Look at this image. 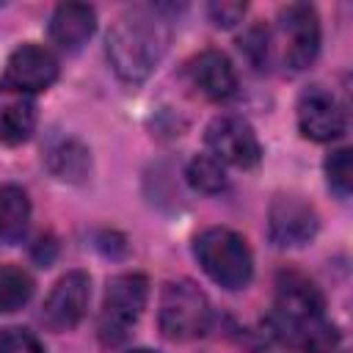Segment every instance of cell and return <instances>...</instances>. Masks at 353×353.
I'll use <instances>...</instances> for the list:
<instances>
[{
	"label": "cell",
	"instance_id": "cell-10",
	"mask_svg": "<svg viewBox=\"0 0 353 353\" xmlns=\"http://www.w3.org/2000/svg\"><path fill=\"white\" fill-rule=\"evenodd\" d=\"M320 229V218L317 210L292 193L276 196L270 210H268V232L270 240L281 248H295V245H306L314 240Z\"/></svg>",
	"mask_w": 353,
	"mask_h": 353
},
{
	"label": "cell",
	"instance_id": "cell-19",
	"mask_svg": "<svg viewBox=\"0 0 353 353\" xmlns=\"http://www.w3.org/2000/svg\"><path fill=\"white\" fill-rule=\"evenodd\" d=\"M323 171H325V182L328 188L339 196V199H347L350 196V188H353V163H350V149H336L325 157L323 163Z\"/></svg>",
	"mask_w": 353,
	"mask_h": 353
},
{
	"label": "cell",
	"instance_id": "cell-7",
	"mask_svg": "<svg viewBox=\"0 0 353 353\" xmlns=\"http://www.w3.org/2000/svg\"><path fill=\"white\" fill-rule=\"evenodd\" d=\"M58 72H61V66H58L55 52L44 44L28 41V44H19L8 55L3 77H0V88L30 97V94L47 91L58 80Z\"/></svg>",
	"mask_w": 353,
	"mask_h": 353
},
{
	"label": "cell",
	"instance_id": "cell-16",
	"mask_svg": "<svg viewBox=\"0 0 353 353\" xmlns=\"http://www.w3.org/2000/svg\"><path fill=\"white\" fill-rule=\"evenodd\" d=\"M30 223V199L17 185H0V240L17 243Z\"/></svg>",
	"mask_w": 353,
	"mask_h": 353
},
{
	"label": "cell",
	"instance_id": "cell-13",
	"mask_svg": "<svg viewBox=\"0 0 353 353\" xmlns=\"http://www.w3.org/2000/svg\"><path fill=\"white\" fill-rule=\"evenodd\" d=\"M97 30V11L88 3H61L50 17V39L63 52H77Z\"/></svg>",
	"mask_w": 353,
	"mask_h": 353
},
{
	"label": "cell",
	"instance_id": "cell-23",
	"mask_svg": "<svg viewBox=\"0 0 353 353\" xmlns=\"http://www.w3.org/2000/svg\"><path fill=\"white\" fill-rule=\"evenodd\" d=\"M127 353H157V350H149V347H132V350H127Z\"/></svg>",
	"mask_w": 353,
	"mask_h": 353
},
{
	"label": "cell",
	"instance_id": "cell-1",
	"mask_svg": "<svg viewBox=\"0 0 353 353\" xmlns=\"http://www.w3.org/2000/svg\"><path fill=\"white\" fill-rule=\"evenodd\" d=\"M270 334L303 353H334L339 347V331L325 320V298L306 273L281 270L276 276Z\"/></svg>",
	"mask_w": 353,
	"mask_h": 353
},
{
	"label": "cell",
	"instance_id": "cell-4",
	"mask_svg": "<svg viewBox=\"0 0 353 353\" xmlns=\"http://www.w3.org/2000/svg\"><path fill=\"white\" fill-rule=\"evenodd\" d=\"M146 301H149V279L143 273H135V270L116 273L105 287L102 312H99L102 345L108 347L121 345L130 336L138 317L143 314Z\"/></svg>",
	"mask_w": 353,
	"mask_h": 353
},
{
	"label": "cell",
	"instance_id": "cell-22",
	"mask_svg": "<svg viewBox=\"0 0 353 353\" xmlns=\"http://www.w3.org/2000/svg\"><path fill=\"white\" fill-rule=\"evenodd\" d=\"M245 11H248V6L240 0H221V3L207 6V14L218 28H234L237 22H243Z\"/></svg>",
	"mask_w": 353,
	"mask_h": 353
},
{
	"label": "cell",
	"instance_id": "cell-20",
	"mask_svg": "<svg viewBox=\"0 0 353 353\" xmlns=\"http://www.w3.org/2000/svg\"><path fill=\"white\" fill-rule=\"evenodd\" d=\"M0 353H44V345L33 331L8 325L0 328Z\"/></svg>",
	"mask_w": 353,
	"mask_h": 353
},
{
	"label": "cell",
	"instance_id": "cell-17",
	"mask_svg": "<svg viewBox=\"0 0 353 353\" xmlns=\"http://www.w3.org/2000/svg\"><path fill=\"white\" fill-rule=\"evenodd\" d=\"M36 292L33 276L19 265H0V314L22 309Z\"/></svg>",
	"mask_w": 353,
	"mask_h": 353
},
{
	"label": "cell",
	"instance_id": "cell-15",
	"mask_svg": "<svg viewBox=\"0 0 353 353\" xmlns=\"http://www.w3.org/2000/svg\"><path fill=\"white\" fill-rule=\"evenodd\" d=\"M47 168L63 182H83L91 171V154L77 138H61L47 149Z\"/></svg>",
	"mask_w": 353,
	"mask_h": 353
},
{
	"label": "cell",
	"instance_id": "cell-5",
	"mask_svg": "<svg viewBox=\"0 0 353 353\" xmlns=\"http://www.w3.org/2000/svg\"><path fill=\"white\" fill-rule=\"evenodd\" d=\"M210 317H212L210 301L190 279H176L163 287L157 303V328L165 339L174 342L196 339L207 331Z\"/></svg>",
	"mask_w": 353,
	"mask_h": 353
},
{
	"label": "cell",
	"instance_id": "cell-21",
	"mask_svg": "<svg viewBox=\"0 0 353 353\" xmlns=\"http://www.w3.org/2000/svg\"><path fill=\"white\" fill-rule=\"evenodd\" d=\"M240 50L243 55L248 58L251 66H262L268 61V52H270V36L262 25H251L243 36H240Z\"/></svg>",
	"mask_w": 353,
	"mask_h": 353
},
{
	"label": "cell",
	"instance_id": "cell-9",
	"mask_svg": "<svg viewBox=\"0 0 353 353\" xmlns=\"http://www.w3.org/2000/svg\"><path fill=\"white\" fill-rule=\"evenodd\" d=\"M295 119H298L301 135L314 141V143L339 141L347 130L345 108L323 85H309V88L301 91L298 105H295Z\"/></svg>",
	"mask_w": 353,
	"mask_h": 353
},
{
	"label": "cell",
	"instance_id": "cell-2",
	"mask_svg": "<svg viewBox=\"0 0 353 353\" xmlns=\"http://www.w3.org/2000/svg\"><path fill=\"white\" fill-rule=\"evenodd\" d=\"M171 41V22L160 8H130L108 30L105 52L124 83H143L163 61Z\"/></svg>",
	"mask_w": 353,
	"mask_h": 353
},
{
	"label": "cell",
	"instance_id": "cell-8",
	"mask_svg": "<svg viewBox=\"0 0 353 353\" xmlns=\"http://www.w3.org/2000/svg\"><path fill=\"white\" fill-rule=\"evenodd\" d=\"M204 141L210 154L223 165L254 168L262 160L259 138L254 127L240 116H229V113L215 116L204 130Z\"/></svg>",
	"mask_w": 353,
	"mask_h": 353
},
{
	"label": "cell",
	"instance_id": "cell-3",
	"mask_svg": "<svg viewBox=\"0 0 353 353\" xmlns=\"http://www.w3.org/2000/svg\"><path fill=\"white\" fill-rule=\"evenodd\" d=\"M193 256L201 270L223 290H243L254 276V254L245 237L226 226H210L196 234Z\"/></svg>",
	"mask_w": 353,
	"mask_h": 353
},
{
	"label": "cell",
	"instance_id": "cell-14",
	"mask_svg": "<svg viewBox=\"0 0 353 353\" xmlns=\"http://www.w3.org/2000/svg\"><path fill=\"white\" fill-rule=\"evenodd\" d=\"M36 130V105L30 97L14 94L0 88V141L3 143H22Z\"/></svg>",
	"mask_w": 353,
	"mask_h": 353
},
{
	"label": "cell",
	"instance_id": "cell-11",
	"mask_svg": "<svg viewBox=\"0 0 353 353\" xmlns=\"http://www.w3.org/2000/svg\"><path fill=\"white\" fill-rule=\"evenodd\" d=\"M88 301H91L88 273L85 270H69L50 290V295L41 306V320L50 331H72L85 317Z\"/></svg>",
	"mask_w": 353,
	"mask_h": 353
},
{
	"label": "cell",
	"instance_id": "cell-6",
	"mask_svg": "<svg viewBox=\"0 0 353 353\" xmlns=\"http://www.w3.org/2000/svg\"><path fill=\"white\" fill-rule=\"evenodd\" d=\"M281 63L290 72H303L320 52V17L309 3H287L276 17Z\"/></svg>",
	"mask_w": 353,
	"mask_h": 353
},
{
	"label": "cell",
	"instance_id": "cell-18",
	"mask_svg": "<svg viewBox=\"0 0 353 353\" xmlns=\"http://www.w3.org/2000/svg\"><path fill=\"white\" fill-rule=\"evenodd\" d=\"M185 176L190 182L193 190L199 193H221L226 190L229 179H226V171H223V163H218L212 154H196L188 168H185Z\"/></svg>",
	"mask_w": 353,
	"mask_h": 353
},
{
	"label": "cell",
	"instance_id": "cell-12",
	"mask_svg": "<svg viewBox=\"0 0 353 353\" xmlns=\"http://www.w3.org/2000/svg\"><path fill=\"white\" fill-rule=\"evenodd\" d=\"M188 77L190 85L212 102H223L237 91V72L229 55L221 50H201L188 63Z\"/></svg>",
	"mask_w": 353,
	"mask_h": 353
}]
</instances>
